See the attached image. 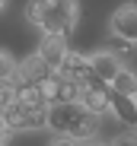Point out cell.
<instances>
[{"mask_svg":"<svg viewBox=\"0 0 137 146\" xmlns=\"http://www.w3.org/2000/svg\"><path fill=\"white\" fill-rule=\"evenodd\" d=\"M16 83V80H13ZM16 102L26 105V108H41L45 99H41V89L35 83H16Z\"/></svg>","mask_w":137,"mask_h":146,"instance_id":"8fae6325","label":"cell"},{"mask_svg":"<svg viewBox=\"0 0 137 146\" xmlns=\"http://www.w3.org/2000/svg\"><path fill=\"white\" fill-rule=\"evenodd\" d=\"M108 146H137V133H118Z\"/></svg>","mask_w":137,"mask_h":146,"instance_id":"ac0fdd59","label":"cell"},{"mask_svg":"<svg viewBox=\"0 0 137 146\" xmlns=\"http://www.w3.org/2000/svg\"><path fill=\"white\" fill-rule=\"evenodd\" d=\"M35 54L57 73L61 64H64V57L70 54V41H67V35H45V38L38 41V51H35Z\"/></svg>","mask_w":137,"mask_h":146,"instance_id":"277c9868","label":"cell"},{"mask_svg":"<svg viewBox=\"0 0 137 146\" xmlns=\"http://www.w3.org/2000/svg\"><path fill=\"white\" fill-rule=\"evenodd\" d=\"M3 121H7V127L10 133H19V130H38V127H48V105H41V108H26V105H7L3 111Z\"/></svg>","mask_w":137,"mask_h":146,"instance_id":"3957f363","label":"cell"},{"mask_svg":"<svg viewBox=\"0 0 137 146\" xmlns=\"http://www.w3.org/2000/svg\"><path fill=\"white\" fill-rule=\"evenodd\" d=\"M134 3H137V0H134Z\"/></svg>","mask_w":137,"mask_h":146,"instance_id":"cb8c5ba5","label":"cell"},{"mask_svg":"<svg viewBox=\"0 0 137 146\" xmlns=\"http://www.w3.org/2000/svg\"><path fill=\"white\" fill-rule=\"evenodd\" d=\"M61 73H48V76H45L41 83H38V89H41V99H45V105H57L61 102Z\"/></svg>","mask_w":137,"mask_h":146,"instance_id":"4fadbf2b","label":"cell"},{"mask_svg":"<svg viewBox=\"0 0 137 146\" xmlns=\"http://www.w3.org/2000/svg\"><path fill=\"white\" fill-rule=\"evenodd\" d=\"M134 102H137V95H134Z\"/></svg>","mask_w":137,"mask_h":146,"instance_id":"603a6c76","label":"cell"},{"mask_svg":"<svg viewBox=\"0 0 137 146\" xmlns=\"http://www.w3.org/2000/svg\"><path fill=\"white\" fill-rule=\"evenodd\" d=\"M108 29H112V35H118V38H124V41L137 44V3L115 10V13H112Z\"/></svg>","mask_w":137,"mask_h":146,"instance_id":"ba28073f","label":"cell"},{"mask_svg":"<svg viewBox=\"0 0 137 146\" xmlns=\"http://www.w3.org/2000/svg\"><path fill=\"white\" fill-rule=\"evenodd\" d=\"M57 73H64V76L77 80L80 86L96 83V76H93V67H89V54H83V51H74V48H70V54L64 57V64H61V70H57Z\"/></svg>","mask_w":137,"mask_h":146,"instance_id":"8992f818","label":"cell"},{"mask_svg":"<svg viewBox=\"0 0 137 146\" xmlns=\"http://www.w3.org/2000/svg\"><path fill=\"white\" fill-rule=\"evenodd\" d=\"M51 146H86V143H80V140H74V137H54Z\"/></svg>","mask_w":137,"mask_h":146,"instance_id":"d6986e66","label":"cell"},{"mask_svg":"<svg viewBox=\"0 0 137 146\" xmlns=\"http://www.w3.org/2000/svg\"><path fill=\"white\" fill-rule=\"evenodd\" d=\"M89 67H93V76L108 86L112 80L118 76V70H121V57H118L115 51H108V48H102V51H93V54H89Z\"/></svg>","mask_w":137,"mask_h":146,"instance_id":"5b68a950","label":"cell"},{"mask_svg":"<svg viewBox=\"0 0 137 146\" xmlns=\"http://www.w3.org/2000/svg\"><path fill=\"white\" fill-rule=\"evenodd\" d=\"M64 76V73H61ZM80 92H83V86L77 83V80H70V76H64L61 80V102H80ZM57 102V105H61Z\"/></svg>","mask_w":137,"mask_h":146,"instance_id":"5bb4252c","label":"cell"},{"mask_svg":"<svg viewBox=\"0 0 137 146\" xmlns=\"http://www.w3.org/2000/svg\"><path fill=\"white\" fill-rule=\"evenodd\" d=\"M86 146H102V143H89V140H86Z\"/></svg>","mask_w":137,"mask_h":146,"instance_id":"7402d4cb","label":"cell"},{"mask_svg":"<svg viewBox=\"0 0 137 146\" xmlns=\"http://www.w3.org/2000/svg\"><path fill=\"white\" fill-rule=\"evenodd\" d=\"M10 143V127H0V146Z\"/></svg>","mask_w":137,"mask_h":146,"instance_id":"ffe728a7","label":"cell"},{"mask_svg":"<svg viewBox=\"0 0 137 146\" xmlns=\"http://www.w3.org/2000/svg\"><path fill=\"white\" fill-rule=\"evenodd\" d=\"M48 73H54V70L45 64L38 54H32V57H26V60L16 67V76H13V80H16V83H35V86H38Z\"/></svg>","mask_w":137,"mask_h":146,"instance_id":"30bf717a","label":"cell"},{"mask_svg":"<svg viewBox=\"0 0 137 146\" xmlns=\"http://www.w3.org/2000/svg\"><path fill=\"white\" fill-rule=\"evenodd\" d=\"M80 19V7L77 0H51V7L41 13V19L35 26L45 32V35H70L74 26Z\"/></svg>","mask_w":137,"mask_h":146,"instance_id":"7a4b0ae2","label":"cell"},{"mask_svg":"<svg viewBox=\"0 0 137 146\" xmlns=\"http://www.w3.org/2000/svg\"><path fill=\"white\" fill-rule=\"evenodd\" d=\"M80 105L89 111V114H96V117H105L108 111H112V105H108V86L105 83H89V86H83V92H80Z\"/></svg>","mask_w":137,"mask_h":146,"instance_id":"52a82bcc","label":"cell"},{"mask_svg":"<svg viewBox=\"0 0 137 146\" xmlns=\"http://www.w3.org/2000/svg\"><path fill=\"white\" fill-rule=\"evenodd\" d=\"M131 48H134V44L124 41V38H118V35H112V41H108V51H115L118 57H128V54H131Z\"/></svg>","mask_w":137,"mask_h":146,"instance_id":"e0dca14e","label":"cell"},{"mask_svg":"<svg viewBox=\"0 0 137 146\" xmlns=\"http://www.w3.org/2000/svg\"><path fill=\"white\" fill-rule=\"evenodd\" d=\"M16 102V83L13 80H0V111H3L7 105Z\"/></svg>","mask_w":137,"mask_h":146,"instance_id":"2e32d148","label":"cell"},{"mask_svg":"<svg viewBox=\"0 0 137 146\" xmlns=\"http://www.w3.org/2000/svg\"><path fill=\"white\" fill-rule=\"evenodd\" d=\"M108 105H112V117L124 127H137V102L134 95H121V92H112L108 89Z\"/></svg>","mask_w":137,"mask_h":146,"instance_id":"9c48e42d","label":"cell"},{"mask_svg":"<svg viewBox=\"0 0 137 146\" xmlns=\"http://www.w3.org/2000/svg\"><path fill=\"white\" fill-rule=\"evenodd\" d=\"M48 127L57 137H74V140L86 143L99 133V117L89 114L80 102H61V105L48 108Z\"/></svg>","mask_w":137,"mask_h":146,"instance_id":"6da1fadb","label":"cell"},{"mask_svg":"<svg viewBox=\"0 0 137 146\" xmlns=\"http://www.w3.org/2000/svg\"><path fill=\"white\" fill-rule=\"evenodd\" d=\"M108 89H112V92H121V95H137V73L128 70V67H121L118 76L108 83Z\"/></svg>","mask_w":137,"mask_h":146,"instance_id":"7c38bea8","label":"cell"},{"mask_svg":"<svg viewBox=\"0 0 137 146\" xmlns=\"http://www.w3.org/2000/svg\"><path fill=\"white\" fill-rule=\"evenodd\" d=\"M3 10H7V0H0V13H3Z\"/></svg>","mask_w":137,"mask_h":146,"instance_id":"44dd1931","label":"cell"},{"mask_svg":"<svg viewBox=\"0 0 137 146\" xmlns=\"http://www.w3.org/2000/svg\"><path fill=\"white\" fill-rule=\"evenodd\" d=\"M16 60H13V54H7L3 48H0V80H13L16 76Z\"/></svg>","mask_w":137,"mask_h":146,"instance_id":"9a60e30c","label":"cell"}]
</instances>
